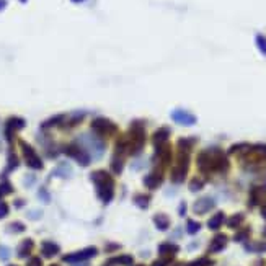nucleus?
Wrapping results in <instances>:
<instances>
[{"label": "nucleus", "mask_w": 266, "mask_h": 266, "mask_svg": "<svg viewBox=\"0 0 266 266\" xmlns=\"http://www.w3.org/2000/svg\"><path fill=\"white\" fill-rule=\"evenodd\" d=\"M92 181L95 183L98 198H100L104 204H108L115 196V181L111 178V175L104 170H96L92 173Z\"/></svg>", "instance_id": "nucleus-1"}, {"label": "nucleus", "mask_w": 266, "mask_h": 266, "mask_svg": "<svg viewBox=\"0 0 266 266\" xmlns=\"http://www.w3.org/2000/svg\"><path fill=\"white\" fill-rule=\"evenodd\" d=\"M198 165L202 172H226L229 162L219 150L201 152L198 157Z\"/></svg>", "instance_id": "nucleus-2"}, {"label": "nucleus", "mask_w": 266, "mask_h": 266, "mask_svg": "<svg viewBox=\"0 0 266 266\" xmlns=\"http://www.w3.org/2000/svg\"><path fill=\"white\" fill-rule=\"evenodd\" d=\"M18 145L20 149H22V155H23V160L25 164L30 167L33 170H41L43 169V160L38 155V152L33 149V147L25 142V141H18Z\"/></svg>", "instance_id": "nucleus-3"}, {"label": "nucleus", "mask_w": 266, "mask_h": 266, "mask_svg": "<svg viewBox=\"0 0 266 266\" xmlns=\"http://www.w3.org/2000/svg\"><path fill=\"white\" fill-rule=\"evenodd\" d=\"M64 152L71 158H74L79 165H82V167H87L90 164V152H88V149L82 147L79 142H72V144L66 145Z\"/></svg>", "instance_id": "nucleus-4"}, {"label": "nucleus", "mask_w": 266, "mask_h": 266, "mask_svg": "<svg viewBox=\"0 0 266 266\" xmlns=\"http://www.w3.org/2000/svg\"><path fill=\"white\" fill-rule=\"evenodd\" d=\"M188 164H190V157H188V152L181 150V153L178 155V162L173 167L172 170V180L175 183H181L185 180L186 173H188Z\"/></svg>", "instance_id": "nucleus-5"}, {"label": "nucleus", "mask_w": 266, "mask_h": 266, "mask_svg": "<svg viewBox=\"0 0 266 266\" xmlns=\"http://www.w3.org/2000/svg\"><path fill=\"white\" fill-rule=\"evenodd\" d=\"M92 129L98 139L108 137L116 132V124L107 120V118H96V120H93V123H92Z\"/></svg>", "instance_id": "nucleus-6"}, {"label": "nucleus", "mask_w": 266, "mask_h": 266, "mask_svg": "<svg viewBox=\"0 0 266 266\" xmlns=\"http://www.w3.org/2000/svg\"><path fill=\"white\" fill-rule=\"evenodd\" d=\"M26 121L23 118H18V116H12L9 120L5 121V128H4V132H5V139L9 142H13V139H15L17 132L22 131L25 128Z\"/></svg>", "instance_id": "nucleus-7"}, {"label": "nucleus", "mask_w": 266, "mask_h": 266, "mask_svg": "<svg viewBox=\"0 0 266 266\" xmlns=\"http://www.w3.org/2000/svg\"><path fill=\"white\" fill-rule=\"evenodd\" d=\"M95 255H96V248L88 247V248H83L80 251H75V253H69L62 258V260H64L66 263H80V261L90 260V258H93Z\"/></svg>", "instance_id": "nucleus-8"}, {"label": "nucleus", "mask_w": 266, "mask_h": 266, "mask_svg": "<svg viewBox=\"0 0 266 266\" xmlns=\"http://www.w3.org/2000/svg\"><path fill=\"white\" fill-rule=\"evenodd\" d=\"M172 120L175 123H178V124H183V126H191V124H194L196 121H198L193 113L185 111V110H175L172 113Z\"/></svg>", "instance_id": "nucleus-9"}, {"label": "nucleus", "mask_w": 266, "mask_h": 266, "mask_svg": "<svg viewBox=\"0 0 266 266\" xmlns=\"http://www.w3.org/2000/svg\"><path fill=\"white\" fill-rule=\"evenodd\" d=\"M162 177H164V175H162V172H160V170L152 172V173H149L144 178V185L149 188V190H155V188H158L160 183H162V180H164Z\"/></svg>", "instance_id": "nucleus-10"}, {"label": "nucleus", "mask_w": 266, "mask_h": 266, "mask_svg": "<svg viewBox=\"0 0 266 266\" xmlns=\"http://www.w3.org/2000/svg\"><path fill=\"white\" fill-rule=\"evenodd\" d=\"M214 207V201L211 198H201L194 202V206H193V211L196 214H204L207 212L209 209H212Z\"/></svg>", "instance_id": "nucleus-11"}, {"label": "nucleus", "mask_w": 266, "mask_h": 266, "mask_svg": "<svg viewBox=\"0 0 266 266\" xmlns=\"http://www.w3.org/2000/svg\"><path fill=\"white\" fill-rule=\"evenodd\" d=\"M169 136H170V129L169 128H160V129H157L155 132H153L152 144L155 147L164 145V144H167V139H169Z\"/></svg>", "instance_id": "nucleus-12"}, {"label": "nucleus", "mask_w": 266, "mask_h": 266, "mask_svg": "<svg viewBox=\"0 0 266 266\" xmlns=\"http://www.w3.org/2000/svg\"><path fill=\"white\" fill-rule=\"evenodd\" d=\"M226 245H227V237L224 235V234H219V235H216L211 245H209V251H212V253H216V251H221L226 248Z\"/></svg>", "instance_id": "nucleus-13"}, {"label": "nucleus", "mask_w": 266, "mask_h": 266, "mask_svg": "<svg viewBox=\"0 0 266 266\" xmlns=\"http://www.w3.org/2000/svg\"><path fill=\"white\" fill-rule=\"evenodd\" d=\"M41 253L46 258H52L59 253V245L54 242H43V245H41Z\"/></svg>", "instance_id": "nucleus-14"}, {"label": "nucleus", "mask_w": 266, "mask_h": 266, "mask_svg": "<svg viewBox=\"0 0 266 266\" xmlns=\"http://www.w3.org/2000/svg\"><path fill=\"white\" fill-rule=\"evenodd\" d=\"M33 247H34V242L31 239H25L22 243L18 245V250H17V255L20 258H26L30 256V253L33 251Z\"/></svg>", "instance_id": "nucleus-15"}, {"label": "nucleus", "mask_w": 266, "mask_h": 266, "mask_svg": "<svg viewBox=\"0 0 266 266\" xmlns=\"http://www.w3.org/2000/svg\"><path fill=\"white\" fill-rule=\"evenodd\" d=\"M18 164H20V160L17 157V153L10 150L9 152V158H7V169H5V173H2V177H5L7 173H10L13 170H17L18 169Z\"/></svg>", "instance_id": "nucleus-16"}, {"label": "nucleus", "mask_w": 266, "mask_h": 266, "mask_svg": "<svg viewBox=\"0 0 266 266\" xmlns=\"http://www.w3.org/2000/svg\"><path fill=\"white\" fill-rule=\"evenodd\" d=\"M264 198V190L263 188H253L250 193V204L255 206V204H260Z\"/></svg>", "instance_id": "nucleus-17"}, {"label": "nucleus", "mask_w": 266, "mask_h": 266, "mask_svg": "<svg viewBox=\"0 0 266 266\" xmlns=\"http://www.w3.org/2000/svg\"><path fill=\"white\" fill-rule=\"evenodd\" d=\"M64 120H66L64 115L52 116V118H49L47 121H44L43 124H41V128H43V129H49V128H54V126H61L62 123H64Z\"/></svg>", "instance_id": "nucleus-18"}, {"label": "nucleus", "mask_w": 266, "mask_h": 266, "mask_svg": "<svg viewBox=\"0 0 266 266\" xmlns=\"http://www.w3.org/2000/svg\"><path fill=\"white\" fill-rule=\"evenodd\" d=\"M153 222H155V227L158 230H167L170 227V219L167 218L165 214H157L155 218H153Z\"/></svg>", "instance_id": "nucleus-19"}, {"label": "nucleus", "mask_w": 266, "mask_h": 266, "mask_svg": "<svg viewBox=\"0 0 266 266\" xmlns=\"http://www.w3.org/2000/svg\"><path fill=\"white\" fill-rule=\"evenodd\" d=\"M123 164H124V158L120 153H115V157L111 158V170H113L116 175H120L123 172Z\"/></svg>", "instance_id": "nucleus-20"}, {"label": "nucleus", "mask_w": 266, "mask_h": 266, "mask_svg": "<svg viewBox=\"0 0 266 266\" xmlns=\"http://www.w3.org/2000/svg\"><path fill=\"white\" fill-rule=\"evenodd\" d=\"M178 251V247L177 245H173V243H162L160 245V248H158V253L160 255H165V256H172V255H175Z\"/></svg>", "instance_id": "nucleus-21"}, {"label": "nucleus", "mask_w": 266, "mask_h": 266, "mask_svg": "<svg viewBox=\"0 0 266 266\" xmlns=\"http://www.w3.org/2000/svg\"><path fill=\"white\" fill-rule=\"evenodd\" d=\"M224 219H226V216H224V212H218V214L214 216V218L209 219L207 227H209V229H212V230H218V229L222 226Z\"/></svg>", "instance_id": "nucleus-22"}, {"label": "nucleus", "mask_w": 266, "mask_h": 266, "mask_svg": "<svg viewBox=\"0 0 266 266\" xmlns=\"http://www.w3.org/2000/svg\"><path fill=\"white\" fill-rule=\"evenodd\" d=\"M83 118H85V113H82V111H77V113L71 115V116H66V121H67V126H75L79 124Z\"/></svg>", "instance_id": "nucleus-23"}, {"label": "nucleus", "mask_w": 266, "mask_h": 266, "mask_svg": "<svg viewBox=\"0 0 266 266\" xmlns=\"http://www.w3.org/2000/svg\"><path fill=\"white\" fill-rule=\"evenodd\" d=\"M134 202L142 209H147V206H149L150 202V196L149 194H136L134 196Z\"/></svg>", "instance_id": "nucleus-24"}, {"label": "nucleus", "mask_w": 266, "mask_h": 266, "mask_svg": "<svg viewBox=\"0 0 266 266\" xmlns=\"http://www.w3.org/2000/svg\"><path fill=\"white\" fill-rule=\"evenodd\" d=\"M13 193V186L9 180H4L2 183H0V199L5 198V196H9Z\"/></svg>", "instance_id": "nucleus-25"}, {"label": "nucleus", "mask_w": 266, "mask_h": 266, "mask_svg": "<svg viewBox=\"0 0 266 266\" xmlns=\"http://www.w3.org/2000/svg\"><path fill=\"white\" fill-rule=\"evenodd\" d=\"M52 175H58V177L66 178L71 175V167H69L67 164H61V165H58V169L52 172Z\"/></svg>", "instance_id": "nucleus-26"}, {"label": "nucleus", "mask_w": 266, "mask_h": 266, "mask_svg": "<svg viewBox=\"0 0 266 266\" xmlns=\"http://www.w3.org/2000/svg\"><path fill=\"white\" fill-rule=\"evenodd\" d=\"M255 44L263 56H266V36L264 34H256L255 36Z\"/></svg>", "instance_id": "nucleus-27"}, {"label": "nucleus", "mask_w": 266, "mask_h": 266, "mask_svg": "<svg viewBox=\"0 0 266 266\" xmlns=\"http://www.w3.org/2000/svg\"><path fill=\"white\" fill-rule=\"evenodd\" d=\"M110 263L111 264H131L132 263V256L123 255V256H118V258H111Z\"/></svg>", "instance_id": "nucleus-28"}, {"label": "nucleus", "mask_w": 266, "mask_h": 266, "mask_svg": "<svg viewBox=\"0 0 266 266\" xmlns=\"http://www.w3.org/2000/svg\"><path fill=\"white\" fill-rule=\"evenodd\" d=\"M242 222H243V216L242 214H235V216H232V218L229 219L227 226L234 229V227H239Z\"/></svg>", "instance_id": "nucleus-29"}, {"label": "nucleus", "mask_w": 266, "mask_h": 266, "mask_svg": "<svg viewBox=\"0 0 266 266\" xmlns=\"http://www.w3.org/2000/svg\"><path fill=\"white\" fill-rule=\"evenodd\" d=\"M202 186H204V181L199 180V178H194L191 183H190V190L191 191H198V190H201Z\"/></svg>", "instance_id": "nucleus-30"}, {"label": "nucleus", "mask_w": 266, "mask_h": 266, "mask_svg": "<svg viewBox=\"0 0 266 266\" xmlns=\"http://www.w3.org/2000/svg\"><path fill=\"white\" fill-rule=\"evenodd\" d=\"M9 212H10L9 204H7V202H4V201H0V219L7 218V216H9Z\"/></svg>", "instance_id": "nucleus-31"}, {"label": "nucleus", "mask_w": 266, "mask_h": 266, "mask_svg": "<svg viewBox=\"0 0 266 266\" xmlns=\"http://www.w3.org/2000/svg\"><path fill=\"white\" fill-rule=\"evenodd\" d=\"M9 230H12V232H23L25 230V226L22 222H13L9 226Z\"/></svg>", "instance_id": "nucleus-32"}, {"label": "nucleus", "mask_w": 266, "mask_h": 266, "mask_svg": "<svg viewBox=\"0 0 266 266\" xmlns=\"http://www.w3.org/2000/svg\"><path fill=\"white\" fill-rule=\"evenodd\" d=\"M199 229H201V226H199L198 222H194V221H190V222H188V232H190V234H196Z\"/></svg>", "instance_id": "nucleus-33"}, {"label": "nucleus", "mask_w": 266, "mask_h": 266, "mask_svg": "<svg viewBox=\"0 0 266 266\" xmlns=\"http://www.w3.org/2000/svg\"><path fill=\"white\" fill-rule=\"evenodd\" d=\"M26 266H43V261H41V258L33 256V258H30V260H28Z\"/></svg>", "instance_id": "nucleus-34"}, {"label": "nucleus", "mask_w": 266, "mask_h": 266, "mask_svg": "<svg viewBox=\"0 0 266 266\" xmlns=\"http://www.w3.org/2000/svg\"><path fill=\"white\" fill-rule=\"evenodd\" d=\"M209 264H211V260H207V258H201V260H196L190 266H209Z\"/></svg>", "instance_id": "nucleus-35"}, {"label": "nucleus", "mask_w": 266, "mask_h": 266, "mask_svg": "<svg viewBox=\"0 0 266 266\" xmlns=\"http://www.w3.org/2000/svg\"><path fill=\"white\" fill-rule=\"evenodd\" d=\"M9 256H10V250L7 247H0V258L2 260H9Z\"/></svg>", "instance_id": "nucleus-36"}, {"label": "nucleus", "mask_w": 266, "mask_h": 266, "mask_svg": "<svg viewBox=\"0 0 266 266\" xmlns=\"http://www.w3.org/2000/svg\"><path fill=\"white\" fill-rule=\"evenodd\" d=\"M170 263V260H169V258H165V260H164V258H162V260H158V261H155V263H153L152 266H167V264H169Z\"/></svg>", "instance_id": "nucleus-37"}, {"label": "nucleus", "mask_w": 266, "mask_h": 266, "mask_svg": "<svg viewBox=\"0 0 266 266\" xmlns=\"http://www.w3.org/2000/svg\"><path fill=\"white\" fill-rule=\"evenodd\" d=\"M39 198H41V199H44V201H49V194H46V190H44V188H41V190H39Z\"/></svg>", "instance_id": "nucleus-38"}, {"label": "nucleus", "mask_w": 266, "mask_h": 266, "mask_svg": "<svg viewBox=\"0 0 266 266\" xmlns=\"http://www.w3.org/2000/svg\"><path fill=\"white\" fill-rule=\"evenodd\" d=\"M5 7H7V0H0V12H2Z\"/></svg>", "instance_id": "nucleus-39"}, {"label": "nucleus", "mask_w": 266, "mask_h": 266, "mask_svg": "<svg viewBox=\"0 0 266 266\" xmlns=\"http://www.w3.org/2000/svg\"><path fill=\"white\" fill-rule=\"evenodd\" d=\"M261 216H263V218L266 219V204H264V206L261 207Z\"/></svg>", "instance_id": "nucleus-40"}, {"label": "nucleus", "mask_w": 266, "mask_h": 266, "mask_svg": "<svg viewBox=\"0 0 266 266\" xmlns=\"http://www.w3.org/2000/svg\"><path fill=\"white\" fill-rule=\"evenodd\" d=\"M71 2H74V4H82V2H85V0H71Z\"/></svg>", "instance_id": "nucleus-41"}, {"label": "nucleus", "mask_w": 266, "mask_h": 266, "mask_svg": "<svg viewBox=\"0 0 266 266\" xmlns=\"http://www.w3.org/2000/svg\"><path fill=\"white\" fill-rule=\"evenodd\" d=\"M51 266H59V264H51Z\"/></svg>", "instance_id": "nucleus-42"}, {"label": "nucleus", "mask_w": 266, "mask_h": 266, "mask_svg": "<svg viewBox=\"0 0 266 266\" xmlns=\"http://www.w3.org/2000/svg\"><path fill=\"white\" fill-rule=\"evenodd\" d=\"M22 2H23V4H25V2H26V0H22Z\"/></svg>", "instance_id": "nucleus-43"}, {"label": "nucleus", "mask_w": 266, "mask_h": 266, "mask_svg": "<svg viewBox=\"0 0 266 266\" xmlns=\"http://www.w3.org/2000/svg\"><path fill=\"white\" fill-rule=\"evenodd\" d=\"M10 266H17V264H10Z\"/></svg>", "instance_id": "nucleus-44"}]
</instances>
